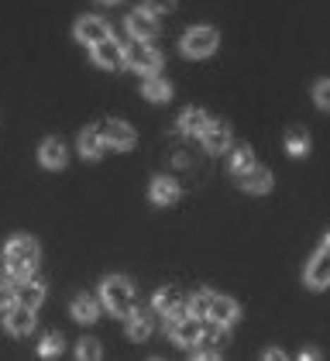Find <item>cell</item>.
Masks as SVG:
<instances>
[{
  "mask_svg": "<svg viewBox=\"0 0 330 361\" xmlns=\"http://www.w3.org/2000/svg\"><path fill=\"white\" fill-rule=\"evenodd\" d=\"M100 296H104V306H107L114 317H124V320H128V317L135 313V289H131V282L124 276L104 279Z\"/></svg>",
  "mask_w": 330,
  "mask_h": 361,
  "instance_id": "1",
  "label": "cell"
},
{
  "mask_svg": "<svg viewBox=\"0 0 330 361\" xmlns=\"http://www.w3.org/2000/svg\"><path fill=\"white\" fill-rule=\"evenodd\" d=\"M4 265H7V272L14 279H25L35 272V265H38V245L31 241V238H14L7 251H4Z\"/></svg>",
  "mask_w": 330,
  "mask_h": 361,
  "instance_id": "2",
  "label": "cell"
},
{
  "mask_svg": "<svg viewBox=\"0 0 330 361\" xmlns=\"http://www.w3.org/2000/svg\"><path fill=\"white\" fill-rule=\"evenodd\" d=\"M124 66H131V69H138V73H145V76H152L159 66H162V56L148 45V42H141V38H135L128 49H124Z\"/></svg>",
  "mask_w": 330,
  "mask_h": 361,
  "instance_id": "3",
  "label": "cell"
},
{
  "mask_svg": "<svg viewBox=\"0 0 330 361\" xmlns=\"http://www.w3.org/2000/svg\"><path fill=\"white\" fill-rule=\"evenodd\" d=\"M217 42H220V35L214 28H190L183 35V52L190 59H203L217 49Z\"/></svg>",
  "mask_w": 330,
  "mask_h": 361,
  "instance_id": "4",
  "label": "cell"
},
{
  "mask_svg": "<svg viewBox=\"0 0 330 361\" xmlns=\"http://www.w3.org/2000/svg\"><path fill=\"white\" fill-rule=\"evenodd\" d=\"M100 138L107 148L114 152H128L131 145H135V131H131V124H124V121H107L104 128H100Z\"/></svg>",
  "mask_w": 330,
  "mask_h": 361,
  "instance_id": "5",
  "label": "cell"
},
{
  "mask_svg": "<svg viewBox=\"0 0 330 361\" xmlns=\"http://www.w3.org/2000/svg\"><path fill=\"white\" fill-rule=\"evenodd\" d=\"M155 310L162 313V317H169V320H183V317H190V300L186 296H179L176 289H162L159 296H155Z\"/></svg>",
  "mask_w": 330,
  "mask_h": 361,
  "instance_id": "6",
  "label": "cell"
},
{
  "mask_svg": "<svg viewBox=\"0 0 330 361\" xmlns=\"http://www.w3.org/2000/svg\"><path fill=\"white\" fill-rule=\"evenodd\" d=\"M4 327L14 334V337H25V334L35 331V310H28V306L14 303L4 310Z\"/></svg>",
  "mask_w": 330,
  "mask_h": 361,
  "instance_id": "7",
  "label": "cell"
},
{
  "mask_svg": "<svg viewBox=\"0 0 330 361\" xmlns=\"http://www.w3.org/2000/svg\"><path fill=\"white\" fill-rule=\"evenodd\" d=\"M42 300H45V286H42L38 279L25 276L18 286H14V303L28 306V310H38V306H42Z\"/></svg>",
  "mask_w": 330,
  "mask_h": 361,
  "instance_id": "8",
  "label": "cell"
},
{
  "mask_svg": "<svg viewBox=\"0 0 330 361\" xmlns=\"http://www.w3.org/2000/svg\"><path fill=\"white\" fill-rule=\"evenodd\" d=\"M128 31H131V38L152 42L159 35V18L152 11H135V14H128Z\"/></svg>",
  "mask_w": 330,
  "mask_h": 361,
  "instance_id": "9",
  "label": "cell"
},
{
  "mask_svg": "<svg viewBox=\"0 0 330 361\" xmlns=\"http://www.w3.org/2000/svg\"><path fill=\"white\" fill-rule=\"evenodd\" d=\"M207 320H214V324H224V327H231V324L238 320V303H234V300H227V296H217V293H210V303H207Z\"/></svg>",
  "mask_w": 330,
  "mask_h": 361,
  "instance_id": "10",
  "label": "cell"
},
{
  "mask_svg": "<svg viewBox=\"0 0 330 361\" xmlns=\"http://www.w3.org/2000/svg\"><path fill=\"white\" fill-rule=\"evenodd\" d=\"M93 62H97L100 69H121V66H124V49H121L114 38H104V42L93 45Z\"/></svg>",
  "mask_w": 330,
  "mask_h": 361,
  "instance_id": "11",
  "label": "cell"
},
{
  "mask_svg": "<svg viewBox=\"0 0 330 361\" xmlns=\"http://www.w3.org/2000/svg\"><path fill=\"white\" fill-rule=\"evenodd\" d=\"M200 138H203V148H207V152L217 155V152H227V148H231V128H227L224 121H210Z\"/></svg>",
  "mask_w": 330,
  "mask_h": 361,
  "instance_id": "12",
  "label": "cell"
},
{
  "mask_svg": "<svg viewBox=\"0 0 330 361\" xmlns=\"http://www.w3.org/2000/svg\"><path fill=\"white\" fill-rule=\"evenodd\" d=\"M200 334H203V324L196 320V317H183V320H172V341L176 344H183V348H192V344H200Z\"/></svg>",
  "mask_w": 330,
  "mask_h": 361,
  "instance_id": "13",
  "label": "cell"
},
{
  "mask_svg": "<svg viewBox=\"0 0 330 361\" xmlns=\"http://www.w3.org/2000/svg\"><path fill=\"white\" fill-rule=\"evenodd\" d=\"M306 286H313V289H324L330 286V251H317V258L306 265Z\"/></svg>",
  "mask_w": 330,
  "mask_h": 361,
  "instance_id": "14",
  "label": "cell"
},
{
  "mask_svg": "<svg viewBox=\"0 0 330 361\" xmlns=\"http://www.w3.org/2000/svg\"><path fill=\"white\" fill-rule=\"evenodd\" d=\"M76 38H80L82 45L104 42V38H110L107 21H100V18H80V21H76Z\"/></svg>",
  "mask_w": 330,
  "mask_h": 361,
  "instance_id": "15",
  "label": "cell"
},
{
  "mask_svg": "<svg viewBox=\"0 0 330 361\" xmlns=\"http://www.w3.org/2000/svg\"><path fill=\"white\" fill-rule=\"evenodd\" d=\"M241 190H248V193H269L272 190V172L262 166H251L241 176Z\"/></svg>",
  "mask_w": 330,
  "mask_h": 361,
  "instance_id": "16",
  "label": "cell"
},
{
  "mask_svg": "<svg viewBox=\"0 0 330 361\" xmlns=\"http://www.w3.org/2000/svg\"><path fill=\"white\" fill-rule=\"evenodd\" d=\"M42 166H49V169H62L66 166V145L59 138H49V141H42Z\"/></svg>",
  "mask_w": 330,
  "mask_h": 361,
  "instance_id": "17",
  "label": "cell"
},
{
  "mask_svg": "<svg viewBox=\"0 0 330 361\" xmlns=\"http://www.w3.org/2000/svg\"><path fill=\"white\" fill-rule=\"evenodd\" d=\"M104 148H107V145H104V138H100L97 128H86V131L80 135V155L82 159H100Z\"/></svg>",
  "mask_w": 330,
  "mask_h": 361,
  "instance_id": "18",
  "label": "cell"
},
{
  "mask_svg": "<svg viewBox=\"0 0 330 361\" xmlns=\"http://www.w3.org/2000/svg\"><path fill=\"white\" fill-rule=\"evenodd\" d=\"M152 200H155V203H162V207H169V203H176V200H179V183H176V179H155V183H152Z\"/></svg>",
  "mask_w": 330,
  "mask_h": 361,
  "instance_id": "19",
  "label": "cell"
},
{
  "mask_svg": "<svg viewBox=\"0 0 330 361\" xmlns=\"http://www.w3.org/2000/svg\"><path fill=\"white\" fill-rule=\"evenodd\" d=\"M207 124H210V117L203 111H196V107H190V111L179 117V131H183V135H203Z\"/></svg>",
  "mask_w": 330,
  "mask_h": 361,
  "instance_id": "20",
  "label": "cell"
},
{
  "mask_svg": "<svg viewBox=\"0 0 330 361\" xmlns=\"http://www.w3.org/2000/svg\"><path fill=\"white\" fill-rule=\"evenodd\" d=\"M128 337H131V341H148V337H152V317L135 310V313L128 317Z\"/></svg>",
  "mask_w": 330,
  "mask_h": 361,
  "instance_id": "21",
  "label": "cell"
},
{
  "mask_svg": "<svg viewBox=\"0 0 330 361\" xmlns=\"http://www.w3.org/2000/svg\"><path fill=\"white\" fill-rule=\"evenodd\" d=\"M97 313H100V306H97L93 296H76V300H73V317H76L80 324H93Z\"/></svg>",
  "mask_w": 330,
  "mask_h": 361,
  "instance_id": "22",
  "label": "cell"
},
{
  "mask_svg": "<svg viewBox=\"0 0 330 361\" xmlns=\"http://www.w3.org/2000/svg\"><path fill=\"white\" fill-rule=\"evenodd\" d=\"M148 100H155V104H162V100H169L172 97V86L165 83V80H159L155 73L152 76H145V90H141Z\"/></svg>",
  "mask_w": 330,
  "mask_h": 361,
  "instance_id": "23",
  "label": "cell"
},
{
  "mask_svg": "<svg viewBox=\"0 0 330 361\" xmlns=\"http://www.w3.org/2000/svg\"><path fill=\"white\" fill-rule=\"evenodd\" d=\"M200 341H203V344H217V348H224V344L231 341V334H227L224 324H214V320H210V324L203 327V334H200Z\"/></svg>",
  "mask_w": 330,
  "mask_h": 361,
  "instance_id": "24",
  "label": "cell"
},
{
  "mask_svg": "<svg viewBox=\"0 0 330 361\" xmlns=\"http://www.w3.org/2000/svg\"><path fill=\"white\" fill-rule=\"evenodd\" d=\"M251 166H255V155H251V148H238V152L231 155V172H234L238 179H241V176H245Z\"/></svg>",
  "mask_w": 330,
  "mask_h": 361,
  "instance_id": "25",
  "label": "cell"
},
{
  "mask_svg": "<svg viewBox=\"0 0 330 361\" xmlns=\"http://www.w3.org/2000/svg\"><path fill=\"white\" fill-rule=\"evenodd\" d=\"M286 148H289V155H306L310 152V138L302 131H289L286 135Z\"/></svg>",
  "mask_w": 330,
  "mask_h": 361,
  "instance_id": "26",
  "label": "cell"
},
{
  "mask_svg": "<svg viewBox=\"0 0 330 361\" xmlns=\"http://www.w3.org/2000/svg\"><path fill=\"white\" fill-rule=\"evenodd\" d=\"M82 361H97L104 351H100V341H93V337H86V341H80V351H76Z\"/></svg>",
  "mask_w": 330,
  "mask_h": 361,
  "instance_id": "27",
  "label": "cell"
},
{
  "mask_svg": "<svg viewBox=\"0 0 330 361\" xmlns=\"http://www.w3.org/2000/svg\"><path fill=\"white\" fill-rule=\"evenodd\" d=\"M42 355H45V358L62 355V334H45V341H42Z\"/></svg>",
  "mask_w": 330,
  "mask_h": 361,
  "instance_id": "28",
  "label": "cell"
},
{
  "mask_svg": "<svg viewBox=\"0 0 330 361\" xmlns=\"http://www.w3.org/2000/svg\"><path fill=\"white\" fill-rule=\"evenodd\" d=\"M313 100H317V107H324V111H330V80H324V83H317V90H313Z\"/></svg>",
  "mask_w": 330,
  "mask_h": 361,
  "instance_id": "29",
  "label": "cell"
},
{
  "mask_svg": "<svg viewBox=\"0 0 330 361\" xmlns=\"http://www.w3.org/2000/svg\"><path fill=\"white\" fill-rule=\"evenodd\" d=\"M207 303H210V293H196V296L190 300L192 317H207Z\"/></svg>",
  "mask_w": 330,
  "mask_h": 361,
  "instance_id": "30",
  "label": "cell"
},
{
  "mask_svg": "<svg viewBox=\"0 0 330 361\" xmlns=\"http://www.w3.org/2000/svg\"><path fill=\"white\" fill-rule=\"evenodd\" d=\"M176 7V0H145V11H152V14H169Z\"/></svg>",
  "mask_w": 330,
  "mask_h": 361,
  "instance_id": "31",
  "label": "cell"
},
{
  "mask_svg": "<svg viewBox=\"0 0 330 361\" xmlns=\"http://www.w3.org/2000/svg\"><path fill=\"white\" fill-rule=\"evenodd\" d=\"M7 306H14V289L0 286V310H7Z\"/></svg>",
  "mask_w": 330,
  "mask_h": 361,
  "instance_id": "32",
  "label": "cell"
},
{
  "mask_svg": "<svg viewBox=\"0 0 330 361\" xmlns=\"http://www.w3.org/2000/svg\"><path fill=\"white\" fill-rule=\"evenodd\" d=\"M300 358H302V361H317V358H320V351H302Z\"/></svg>",
  "mask_w": 330,
  "mask_h": 361,
  "instance_id": "33",
  "label": "cell"
},
{
  "mask_svg": "<svg viewBox=\"0 0 330 361\" xmlns=\"http://www.w3.org/2000/svg\"><path fill=\"white\" fill-rule=\"evenodd\" d=\"M324 251H330V234H327V238H324Z\"/></svg>",
  "mask_w": 330,
  "mask_h": 361,
  "instance_id": "34",
  "label": "cell"
},
{
  "mask_svg": "<svg viewBox=\"0 0 330 361\" xmlns=\"http://www.w3.org/2000/svg\"><path fill=\"white\" fill-rule=\"evenodd\" d=\"M100 4H117V0H100Z\"/></svg>",
  "mask_w": 330,
  "mask_h": 361,
  "instance_id": "35",
  "label": "cell"
}]
</instances>
